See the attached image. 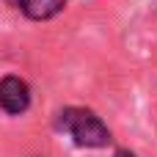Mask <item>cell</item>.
Wrapping results in <instances>:
<instances>
[{
    "label": "cell",
    "mask_w": 157,
    "mask_h": 157,
    "mask_svg": "<svg viewBox=\"0 0 157 157\" xmlns=\"http://www.w3.org/2000/svg\"><path fill=\"white\" fill-rule=\"evenodd\" d=\"M58 127L66 130L77 146H88V149H99L110 144V130L99 121V116H94L91 110L83 108H66L61 110Z\"/></svg>",
    "instance_id": "1"
},
{
    "label": "cell",
    "mask_w": 157,
    "mask_h": 157,
    "mask_svg": "<svg viewBox=\"0 0 157 157\" xmlns=\"http://www.w3.org/2000/svg\"><path fill=\"white\" fill-rule=\"evenodd\" d=\"M28 105H30V88H28V83L22 77H14V75L3 77L0 80V108L6 113H11V116H19V113L28 110Z\"/></svg>",
    "instance_id": "2"
},
{
    "label": "cell",
    "mask_w": 157,
    "mask_h": 157,
    "mask_svg": "<svg viewBox=\"0 0 157 157\" xmlns=\"http://www.w3.org/2000/svg\"><path fill=\"white\" fill-rule=\"evenodd\" d=\"M66 6V0H22V11H25V17H30V19H50V17H55L61 8Z\"/></svg>",
    "instance_id": "3"
},
{
    "label": "cell",
    "mask_w": 157,
    "mask_h": 157,
    "mask_svg": "<svg viewBox=\"0 0 157 157\" xmlns=\"http://www.w3.org/2000/svg\"><path fill=\"white\" fill-rule=\"evenodd\" d=\"M113 157H135V155H132V152H127V149H121V152H116Z\"/></svg>",
    "instance_id": "4"
},
{
    "label": "cell",
    "mask_w": 157,
    "mask_h": 157,
    "mask_svg": "<svg viewBox=\"0 0 157 157\" xmlns=\"http://www.w3.org/2000/svg\"><path fill=\"white\" fill-rule=\"evenodd\" d=\"M6 3H8V6H14V8H19V6H22V0H6Z\"/></svg>",
    "instance_id": "5"
}]
</instances>
